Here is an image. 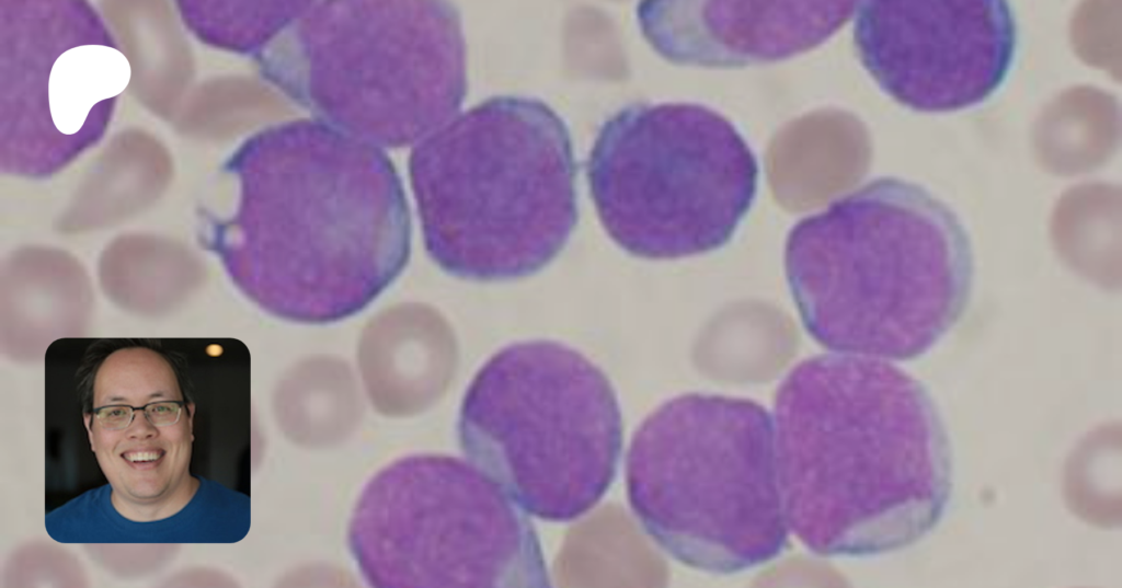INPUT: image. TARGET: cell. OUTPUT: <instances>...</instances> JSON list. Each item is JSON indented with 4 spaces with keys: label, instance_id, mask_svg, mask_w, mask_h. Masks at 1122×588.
Instances as JSON below:
<instances>
[{
    "label": "cell",
    "instance_id": "1",
    "mask_svg": "<svg viewBox=\"0 0 1122 588\" xmlns=\"http://www.w3.org/2000/svg\"><path fill=\"white\" fill-rule=\"evenodd\" d=\"M789 528L824 556L905 547L940 520L951 457L926 388L888 360L820 355L795 366L774 404Z\"/></svg>",
    "mask_w": 1122,
    "mask_h": 588
},
{
    "label": "cell",
    "instance_id": "2",
    "mask_svg": "<svg viewBox=\"0 0 1122 588\" xmlns=\"http://www.w3.org/2000/svg\"><path fill=\"white\" fill-rule=\"evenodd\" d=\"M806 332L848 355L905 361L938 344L972 296V246L924 187L880 177L801 219L785 247Z\"/></svg>",
    "mask_w": 1122,
    "mask_h": 588
},
{
    "label": "cell",
    "instance_id": "3",
    "mask_svg": "<svg viewBox=\"0 0 1122 588\" xmlns=\"http://www.w3.org/2000/svg\"><path fill=\"white\" fill-rule=\"evenodd\" d=\"M568 127L546 103L494 96L458 117L412 171L430 257L474 281L530 276L577 222Z\"/></svg>",
    "mask_w": 1122,
    "mask_h": 588
},
{
    "label": "cell",
    "instance_id": "4",
    "mask_svg": "<svg viewBox=\"0 0 1122 588\" xmlns=\"http://www.w3.org/2000/svg\"><path fill=\"white\" fill-rule=\"evenodd\" d=\"M239 233L227 251L236 284L304 324L359 313L410 254L405 197L382 161H272L247 178Z\"/></svg>",
    "mask_w": 1122,
    "mask_h": 588
},
{
    "label": "cell",
    "instance_id": "5",
    "mask_svg": "<svg viewBox=\"0 0 1122 588\" xmlns=\"http://www.w3.org/2000/svg\"><path fill=\"white\" fill-rule=\"evenodd\" d=\"M626 487L645 532L690 567L742 572L787 544L772 418L754 401L689 393L662 404L632 437Z\"/></svg>",
    "mask_w": 1122,
    "mask_h": 588
},
{
    "label": "cell",
    "instance_id": "6",
    "mask_svg": "<svg viewBox=\"0 0 1122 588\" xmlns=\"http://www.w3.org/2000/svg\"><path fill=\"white\" fill-rule=\"evenodd\" d=\"M622 417L604 372L553 341L504 347L461 402L460 448L526 514L552 522L594 508L612 484Z\"/></svg>",
    "mask_w": 1122,
    "mask_h": 588
},
{
    "label": "cell",
    "instance_id": "7",
    "mask_svg": "<svg viewBox=\"0 0 1122 588\" xmlns=\"http://www.w3.org/2000/svg\"><path fill=\"white\" fill-rule=\"evenodd\" d=\"M587 178L598 218L621 249L674 260L731 240L755 199L758 164L715 111L636 103L600 127Z\"/></svg>",
    "mask_w": 1122,
    "mask_h": 588
},
{
    "label": "cell",
    "instance_id": "8",
    "mask_svg": "<svg viewBox=\"0 0 1122 588\" xmlns=\"http://www.w3.org/2000/svg\"><path fill=\"white\" fill-rule=\"evenodd\" d=\"M348 546L371 587H548L527 514L470 462L413 454L363 488Z\"/></svg>",
    "mask_w": 1122,
    "mask_h": 588
},
{
    "label": "cell",
    "instance_id": "9",
    "mask_svg": "<svg viewBox=\"0 0 1122 588\" xmlns=\"http://www.w3.org/2000/svg\"><path fill=\"white\" fill-rule=\"evenodd\" d=\"M858 56L879 87L925 113L977 105L1004 82L1017 25L1001 0L858 1Z\"/></svg>",
    "mask_w": 1122,
    "mask_h": 588
},
{
    "label": "cell",
    "instance_id": "10",
    "mask_svg": "<svg viewBox=\"0 0 1122 588\" xmlns=\"http://www.w3.org/2000/svg\"><path fill=\"white\" fill-rule=\"evenodd\" d=\"M90 391L83 419L114 509L133 522L179 514L201 482L190 473L195 405L172 364L146 346L122 347L99 364Z\"/></svg>",
    "mask_w": 1122,
    "mask_h": 588
},
{
    "label": "cell",
    "instance_id": "11",
    "mask_svg": "<svg viewBox=\"0 0 1122 588\" xmlns=\"http://www.w3.org/2000/svg\"><path fill=\"white\" fill-rule=\"evenodd\" d=\"M858 1H654L640 8L648 39L682 65L725 68L782 60L818 46Z\"/></svg>",
    "mask_w": 1122,
    "mask_h": 588
}]
</instances>
